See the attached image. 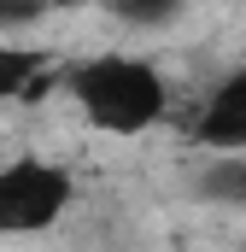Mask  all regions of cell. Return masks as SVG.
<instances>
[{
  "instance_id": "cell-6",
  "label": "cell",
  "mask_w": 246,
  "mask_h": 252,
  "mask_svg": "<svg viewBox=\"0 0 246 252\" xmlns=\"http://www.w3.org/2000/svg\"><path fill=\"white\" fill-rule=\"evenodd\" d=\"M112 18H118V24H135V30H158V24H176L182 6H176V0H118Z\"/></svg>"
},
{
  "instance_id": "cell-4",
  "label": "cell",
  "mask_w": 246,
  "mask_h": 252,
  "mask_svg": "<svg viewBox=\"0 0 246 252\" xmlns=\"http://www.w3.org/2000/svg\"><path fill=\"white\" fill-rule=\"evenodd\" d=\"M47 82H53V53H47V47L0 41V106H12V100H41Z\"/></svg>"
},
{
  "instance_id": "cell-3",
  "label": "cell",
  "mask_w": 246,
  "mask_h": 252,
  "mask_svg": "<svg viewBox=\"0 0 246 252\" xmlns=\"http://www.w3.org/2000/svg\"><path fill=\"white\" fill-rule=\"evenodd\" d=\"M187 141L211 158H229V153H246V70H229L193 112L187 124Z\"/></svg>"
},
{
  "instance_id": "cell-5",
  "label": "cell",
  "mask_w": 246,
  "mask_h": 252,
  "mask_svg": "<svg viewBox=\"0 0 246 252\" xmlns=\"http://www.w3.org/2000/svg\"><path fill=\"white\" fill-rule=\"evenodd\" d=\"M193 193L211 199V205H241V211H246V153L205 158V164L193 170Z\"/></svg>"
},
{
  "instance_id": "cell-7",
  "label": "cell",
  "mask_w": 246,
  "mask_h": 252,
  "mask_svg": "<svg viewBox=\"0 0 246 252\" xmlns=\"http://www.w3.org/2000/svg\"><path fill=\"white\" fill-rule=\"evenodd\" d=\"M47 18V6H30V0H18V6H0V30H35Z\"/></svg>"
},
{
  "instance_id": "cell-2",
  "label": "cell",
  "mask_w": 246,
  "mask_h": 252,
  "mask_svg": "<svg viewBox=\"0 0 246 252\" xmlns=\"http://www.w3.org/2000/svg\"><path fill=\"white\" fill-rule=\"evenodd\" d=\"M76 205V176L53 158H6L0 164V235L6 241H30V235H53L64 211Z\"/></svg>"
},
{
  "instance_id": "cell-8",
  "label": "cell",
  "mask_w": 246,
  "mask_h": 252,
  "mask_svg": "<svg viewBox=\"0 0 246 252\" xmlns=\"http://www.w3.org/2000/svg\"><path fill=\"white\" fill-rule=\"evenodd\" d=\"M0 164H6V135H0Z\"/></svg>"
},
{
  "instance_id": "cell-1",
  "label": "cell",
  "mask_w": 246,
  "mask_h": 252,
  "mask_svg": "<svg viewBox=\"0 0 246 252\" xmlns=\"http://www.w3.org/2000/svg\"><path fill=\"white\" fill-rule=\"evenodd\" d=\"M64 94L82 112V124L100 135L135 141L147 129H158L170 118V82L164 70L141 53H88V59L64 64Z\"/></svg>"
}]
</instances>
